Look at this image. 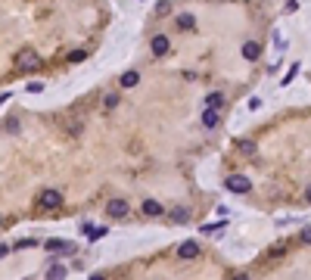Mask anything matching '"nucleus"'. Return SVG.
I'll return each instance as SVG.
<instances>
[{
  "mask_svg": "<svg viewBox=\"0 0 311 280\" xmlns=\"http://www.w3.org/2000/svg\"><path fill=\"white\" fill-rule=\"evenodd\" d=\"M6 131H19V122L16 119H6Z\"/></svg>",
  "mask_w": 311,
  "mask_h": 280,
  "instance_id": "obj_20",
  "label": "nucleus"
},
{
  "mask_svg": "<svg viewBox=\"0 0 311 280\" xmlns=\"http://www.w3.org/2000/svg\"><path fill=\"white\" fill-rule=\"evenodd\" d=\"M178 255H181V259H196V255H199V246H196V243H181V246H178Z\"/></svg>",
  "mask_w": 311,
  "mask_h": 280,
  "instance_id": "obj_8",
  "label": "nucleus"
},
{
  "mask_svg": "<svg viewBox=\"0 0 311 280\" xmlns=\"http://www.w3.org/2000/svg\"><path fill=\"white\" fill-rule=\"evenodd\" d=\"M305 200H308V203H311V187H308V190H305Z\"/></svg>",
  "mask_w": 311,
  "mask_h": 280,
  "instance_id": "obj_22",
  "label": "nucleus"
},
{
  "mask_svg": "<svg viewBox=\"0 0 311 280\" xmlns=\"http://www.w3.org/2000/svg\"><path fill=\"white\" fill-rule=\"evenodd\" d=\"M302 243H311V227H305V230H302Z\"/></svg>",
  "mask_w": 311,
  "mask_h": 280,
  "instance_id": "obj_21",
  "label": "nucleus"
},
{
  "mask_svg": "<svg viewBox=\"0 0 311 280\" xmlns=\"http://www.w3.org/2000/svg\"><path fill=\"white\" fill-rule=\"evenodd\" d=\"M227 190H234V193H249V190H252V181L246 178V174H230V178H227Z\"/></svg>",
  "mask_w": 311,
  "mask_h": 280,
  "instance_id": "obj_3",
  "label": "nucleus"
},
{
  "mask_svg": "<svg viewBox=\"0 0 311 280\" xmlns=\"http://www.w3.org/2000/svg\"><path fill=\"white\" fill-rule=\"evenodd\" d=\"M224 106V93H209V97H205V109H221Z\"/></svg>",
  "mask_w": 311,
  "mask_h": 280,
  "instance_id": "obj_11",
  "label": "nucleus"
},
{
  "mask_svg": "<svg viewBox=\"0 0 311 280\" xmlns=\"http://www.w3.org/2000/svg\"><path fill=\"white\" fill-rule=\"evenodd\" d=\"M218 122H221V115H218V109H205V112H202V125H205V128H215Z\"/></svg>",
  "mask_w": 311,
  "mask_h": 280,
  "instance_id": "obj_12",
  "label": "nucleus"
},
{
  "mask_svg": "<svg viewBox=\"0 0 311 280\" xmlns=\"http://www.w3.org/2000/svg\"><path fill=\"white\" fill-rule=\"evenodd\" d=\"M75 246L72 243H65V240H50L47 243V252H72Z\"/></svg>",
  "mask_w": 311,
  "mask_h": 280,
  "instance_id": "obj_10",
  "label": "nucleus"
},
{
  "mask_svg": "<svg viewBox=\"0 0 311 280\" xmlns=\"http://www.w3.org/2000/svg\"><path fill=\"white\" fill-rule=\"evenodd\" d=\"M240 153H246V156H252V153H255V143H252V140H240Z\"/></svg>",
  "mask_w": 311,
  "mask_h": 280,
  "instance_id": "obj_17",
  "label": "nucleus"
},
{
  "mask_svg": "<svg viewBox=\"0 0 311 280\" xmlns=\"http://www.w3.org/2000/svg\"><path fill=\"white\" fill-rule=\"evenodd\" d=\"M168 218H171V224H187V221H190V209L175 206V209L168 212Z\"/></svg>",
  "mask_w": 311,
  "mask_h": 280,
  "instance_id": "obj_5",
  "label": "nucleus"
},
{
  "mask_svg": "<svg viewBox=\"0 0 311 280\" xmlns=\"http://www.w3.org/2000/svg\"><path fill=\"white\" fill-rule=\"evenodd\" d=\"M243 56H246V60H258V56H261V44L246 41V44H243Z\"/></svg>",
  "mask_w": 311,
  "mask_h": 280,
  "instance_id": "obj_9",
  "label": "nucleus"
},
{
  "mask_svg": "<svg viewBox=\"0 0 311 280\" xmlns=\"http://www.w3.org/2000/svg\"><path fill=\"white\" fill-rule=\"evenodd\" d=\"M171 50V47H168V38H165V34H156V38H153V53L156 56H165Z\"/></svg>",
  "mask_w": 311,
  "mask_h": 280,
  "instance_id": "obj_7",
  "label": "nucleus"
},
{
  "mask_svg": "<svg viewBox=\"0 0 311 280\" xmlns=\"http://www.w3.org/2000/svg\"><path fill=\"white\" fill-rule=\"evenodd\" d=\"M106 212H109V218H124V215H128V203H124V200H109Z\"/></svg>",
  "mask_w": 311,
  "mask_h": 280,
  "instance_id": "obj_4",
  "label": "nucleus"
},
{
  "mask_svg": "<svg viewBox=\"0 0 311 280\" xmlns=\"http://www.w3.org/2000/svg\"><path fill=\"white\" fill-rule=\"evenodd\" d=\"M84 56H87L84 50H72V53H68V63H81V60H84Z\"/></svg>",
  "mask_w": 311,
  "mask_h": 280,
  "instance_id": "obj_19",
  "label": "nucleus"
},
{
  "mask_svg": "<svg viewBox=\"0 0 311 280\" xmlns=\"http://www.w3.org/2000/svg\"><path fill=\"white\" fill-rule=\"evenodd\" d=\"M137 81H140V75H137V72H124L122 75V87H137Z\"/></svg>",
  "mask_w": 311,
  "mask_h": 280,
  "instance_id": "obj_13",
  "label": "nucleus"
},
{
  "mask_svg": "<svg viewBox=\"0 0 311 280\" xmlns=\"http://www.w3.org/2000/svg\"><path fill=\"white\" fill-rule=\"evenodd\" d=\"M38 206L47 209V212H53V209L62 206V193H60V190H44V193L38 196Z\"/></svg>",
  "mask_w": 311,
  "mask_h": 280,
  "instance_id": "obj_2",
  "label": "nucleus"
},
{
  "mask_svg": "<svg viewBox=\"0 0 311 280\" xmlns=\"http://www.w3.org/2000/svg\"><path fill=\"white\" fill-rule=\"evenodd\" d=\"M90 280H106V277H103V274H94V277H90Z\"/></svg>",
  "mask_w": 311,
  "mask_h": 280,
  "instance_id": "obj_23",
  "label": "nucleus"
},
{
  "mask_svg": "<svg viewBox=\"0 0 311 280\" xmlns=\"http://www.w3.org/2000/svg\"><path fill=\"white\" fill-rule=\"evenodd\" d=\"M171 13V3L168 0H162V3H156V16H168Z\"/></svg>",
  "mask_w": 311,
  "mask_h": 280,
  "instance_id": "obj_18",
  "label": "nucleus"
},
{
  "mask_svg": "<svg viewBox=\"0 0 311 280\" xmlns=\"http://www.w3.org/2000/svg\"><path fill=\"white\" fill-rule=\"evenodd\" d=\"M143 215H149V218H159V215H162V203H159V200H143Z\"/></svg>",
  "mask_w": 311,
  "mask_h": 280,
  "instance_id": "obj_6",
  "label": "nucleus"
},
{
  "mask_svg": "<svg viewBox=\"0 0 311 280\" xmlns=\"http://www.w3.org/2000/svg\"><path fill=\"white\" fill-rule=\"evenodd\" d=\"M16 69L19 72H38L41 69V56H38V50H19L16 53Z\"/></svg>",
  "mask_w": 311,
  "mask_h": 280,
  "instance_id": "obj_1",
  "label": "nucleus"
},
{
  "mask_svg": "<svg viewBox=\"0 0 311 280\" xmlns=\"http://www.w3.org/2000/svg\"><path fill=\"white\" fill-rule=\"evenodd\" d=\"M103 106H106V109H115V106H119V93H106V97H103Z\"/></svg>",
  "mask_w": 311,
  "mask_h": 280,
  "instance_id": "obj_16",
  "label": "nucleus"
},
{
  "mask_svg": "<svg viewBox=\"0 0 311 280\" xmlns=\"http://www.w3.org/2000/svg\"><path fill=\"white\" fill-rule=\"evenodd\" d=\"M234 280H249V277H246V274H240V277H234Z\"/></svg>",
  "mask_w": 311,
  "mask_h": 280,
  "instance_id": "obj_24",
  "label": "nucleus"
},
{
  "mask_svg": "<svg viewBox=\"0 0 311 280\" xmlns=\"http://www.w3.org/2000/svg\"><path fill=\"white\" fill-rule=\"evenodd\" d=\"M178 25L181 28H193V25H196V19H193L190 13H184V16H178Z\"/></svg>",
  "mask_w": 311,
  "mask_h": 280,
  "instance_id": "obj_15",
  "label": "nucleus"
},
{
  "mask_svg": "<svg viewBox=\"0 0 311 280\" xmlns=\"http://www.w3.org/2000/svg\"><path fill=\"white\" fill-rule=\"evenodd\" d=\"M47 277H50V280H62V277H65V268H62V265H53L50 271H47Z\"/></svg>",
  "mask_w": 311,
  "mask_h": 280,
  "instance_id": "obj_14",
  "label": "nucleus"
}]
</instances>
